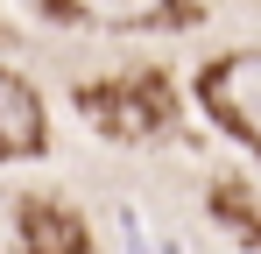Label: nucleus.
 <instances>
[{"mask_svg":"<svg viewBox=\"0 0 261 254\" xmlns=\"http://www.w3.org/2000/svg\"><path fill=\"white\" fill-rule=\"evenodd\" d=\"M78 113L106 141H163L176 127V92L163 71H120V78L78 85Z\"/></svg>","mask_w":261,"mask_h":254,"instance_id":"nucleus-1","label":"nucleus"},{"mask_svg":"<svg viewBox=\"0 0 261 254\" xmlns=\"http://www.w3.org/2000/svg\"><path fill=\"white\" fill-rule=\"evenodd\" d=\"M14 226H21V247L29 254H92V233L85 219L57 198H21L14 205Z\"/></svg>","mask_w":261,"mask_h":254,"instance_id":"nucleus-5","label":"nucleus"},{"mask_svg":"<svg viewBox=\"0 0 261 254\" xmlns=\"http://www.w3.org/2000/svg\"><path fill=\"white\" fill-rule=\"evenodd\" d=\"M43 148H49V113L36 99V85L21 71H0V163L43 156Z\"/></svg>","mask_w":261,"mask_h":254,"instance_id":"nucleus-3","label":"nucleus"},{"mask_svg":"<svg viewBox=\"0 0 261 254\" xmlns=\"http://www.w3.org/2000/svg\"><path fill=\"white\" fill-rule=\"evenodd\" d=\"M219 219H226V226H240L247 240H261V184L219 176Z\"/></svg>","mask_w":261,"mask_h":254,"instance_id":"nucleus-6","label":"nucleus"},{"mask_svg":"<svg viewBox=\"0 0 261 254\" xmlns=\"http://www.w3.org/2000/svg\"><path fill=\"white\" fill-rule=\"evenodd\" d=\"M198 106L212 113L240 148L261 156V49H226L198 71Z\"/></svg>","mask_w":261,"mask_h":254,"instance_id":"nucleus-2","label":"nucleus"},{"mask_svg":"<svg viewBox=\"0 0 261 254\" xmlns=\"http://www.w3.org/2000/svg\"><path fill=\"white\" fill-rule=\"evenodd\" d=\"M49 14L85 29H191L184 0H49Z\"/></svg>","mask_w":261,"mask_h":254,"instance_id":"nucleus-4","label":"nucleus"}]
</instances>
